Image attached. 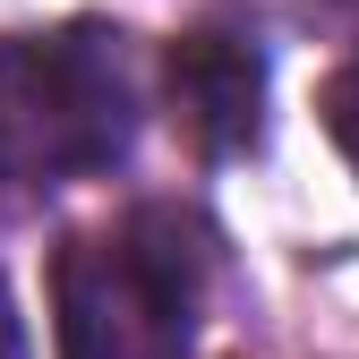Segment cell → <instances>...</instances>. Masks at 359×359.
<instances>
[{
	"label": "cell",
	"instance_id": "6da1fadb",
	"mask_svg": "<svg viewBox=\"0 0 359 359\" xmlns=\"http://www.w3.org/2000/svg\"><path fill=\"white\" fill-rule=\"evenodd\" d=\"M128 137H137V77L111 26L0 43V180L9 189L103 171L128 154Z\"/></svg>",
	"mask_w": 359,
	"mask_h": 359
},
{
	"label": "cell",
	"instance_id": "7a4b0ae2",
	"mask_svg": "<svg viewBox=\"0 0 359 359\" xmlns=\"http://www.w3.org/2000/svg\"><path fill=\"white\" fill-rule=\"evenodd\" d=\"M60 359H189L197 351V248L180 214L146 205L128 231L69 240L52 265Z\"/></svg>",
	"mask_w": 359,
	"mask_h": 359
},
{
	"label": "cell",
	"instance_id": "3957f363",
	"mask_svg": "<svg viewBox=\"0 0 359 359\" xmlns=\"http://www.w3.org/2000/svg\"><path fill=\"white\" fill-rule=\"evenodd\" d=\"M171 111L197 137V154H248L265 128V52L248 34H180L171 52Z\"/></svg>",
	"mask_w": 359,
	"mask_h": 359
},
{
	"label": "cell",
	"instance_id": "277c9868",
	"mask_svg": "<svg viewBox=\"0 0 359 359\" xmlns=\"http://www.w3.org/2000/svg\"><path fill=\"white\" fill-rule=\"evenodd\" d=\"M317 111H325V137L342 146V163L359 171V60H342V69L325 77V95H317Z\"/></svg>",
	"mask_w": 359,
	"mask_h": 359
},
{
	"label": "cell",
	"instance_id": "5b68a950",
	"mask_svg": "<svg viewBox=\"0 0 359 359\" xmlns=\"http://www.w3.org/2000/svg\"><path fill=\"white\" fill-rule=\"evenodd\" d=\"M0 359H34L26 351V317H18V291L0 283Z\"/></svg>",
	"mask_w": 359,
	"mask_h": 359
}]
</instances>
